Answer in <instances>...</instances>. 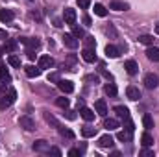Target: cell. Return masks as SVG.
<instances>
[{"mask_svg":"<svg viewBox=\"0 0 159 157\" xmlns=\"http://www.w3.org/2000/svg\"><path fill=\"white\" fill-rule=\"evenodd\" d=\"M15 98H17V92H15V89H7V94L4 92L2 96H0V111H4V109H7L13 102H15Z\"/></svg>","mask_w":159,"mask_h":157,"instance_id":"6da1fadb","label":"cell"},{"mask_svg":"<svg viewBox=\"0 0 159 157\" xmlns=\"http://www.w3.org/2000/svg\"><path fill=\"white\" fill-rule=\"evenodd\" d=\"M19 124H20V128L26 129V131H34V129H35V120L32 117H28V115H24V117L19 118Z\"/></svg>","mask_w":159,"mask_h":157,"instance_id":"7a4b0ae2","label":"cell"},{"mask_svg":"<svg viewBox=\"0 0 159 157\" xmlns=\"http://www.w3.org/2000/svg\"><path fill=\"white\" fill-rule=\"evenodd\" d=\"M144 85H146V89H156L159 85V76L154 74V72L146 74V76H144Z\"/></svg>","mask_w":159,"mask_h":157,"instance_id":"3957f363","label":"cell"},{"mask_svg":"<svg viewBox=\"0 0 159 157\" xmlns=\"http://www.w3.org/2000/svg\"><path fill=\"white\" fill-rule=\"evenodd\" d=\"M63 43H65V46H67V48H70V50L78 48V44H80V41L76 39L72 34H65V35H63Z\"/></svg>","mask_w":159,"mask_h":157,"instance_id":"277c9868","label":"cell"},{"mask_svg":"<svg viewBox=\"0 0 159 157\" xmlns=\"http://www.w3.org/2000/svg\"><path fill=\"white\" fill-rule=\"evenodd\" d=\"M34 150H35V152H39V154H48L50 144H48L46 141L39 139V141H35V142H34Z\"/></svg>","mask_w":159,"mask_h":157,"instance_id":"5b68a950","label":"cell"},{"mask_svg":"<svg viewBox=\"0 0 159 157\" xmlns=\"http://www.w3.org/2000/svg\"><path fill=\"white\" fill-rule=\"evenodd\" d=\"M63 19H65V22H67V24H70V26H72V24L76 22V11H74L72 7H67V9L63 11Z\"/></svg>","mask_w":159,"mask_h":157,"instance_id":"8992f818","label":"cell"},{"mask_svg":"<svg viewBox=\"0 0 159 157\" xmlns=\"http://www.w3.org/2000/svg\"><path fill=\"white\" fill-rule=\"evenodd\" d=\"M81 57H83V61H87V63H94V61H96L94 48H83V52H81Z\"/></svg>","mask_w":159,"mask_h":157,"instance_id":"52a82bcc","label":"cell"},{"mask_svg":"<svg viewBox=\"0 0 159 157\" xmlns=\"http://www.w3.org/2000/svg\"><path fill=\"white\" fill-rule=\"evenodd\" d=\"M124 69H126V72H128L129 76H135V74L139 72V65H137L133 59H128V61L124 63Z\"/></svg>","mask_w":159,"mask_h":157,"instance_id":"ba28073f","label":"cell"},{"mask_svg":"<svg viewBox=\"0 0 159 157\" xmlns=\"http://www.w3.org/2000/svg\"><path fill=\"white\" fill-rule=\"evenodd\" d=\"M57 87H59L63 92H67V94L74 91V83H72L70 79H59V81H57Z\"/></svg>","mask_w":159,"mask_h":157,"instance_id":"9c48e42d","label":"cell"},{"mask_svg":"<svg viewBox=\"0 0 159 157\" xmlns=\"http://www.w3.org/2000/svg\"><path fill=\"white\" fill-rule=\"evenodd\" d=\"M126 96L131 100V102H137L139 98H141V91L137 89V87H133V85H129L128 89H126Z\"/></svg>","mask_w":159,"mask_h":157,"instance_id":"30bf717a","label":"cell"},{"mask_svg":"<svg viewBox=\"0 0 159 157\" xmlns=\"http://www.w3.org/2000/svg\"><path fill=\"white\" fill-rule=\"evenodd\" d=\"M109 9L126 11V9H129V4H128V2H122V0H113V2H109Z\"/></svg>","mask_w":159,"mask_h":157,"instance_id":"8fae6325","label":"cell"},{"mask_svg":"<svg viewBox=\"0 0 159 157\" xmlns=\"http://www.w3.org/2000/svg\"><path fill=\"white\" fill-rule=\"evenodd\" d=\"M20 43H22V44H26V48H28V50H37V48H39V44H41V41L37 39V37H35V39L22 37V39H20Z\"/></svg>","mask_w":159,"mask_h":157,"instance_id":"7c38bea8","label":"cell"},{"mask_svg":"<svg viewBox=\"0 0 159 157\" xmlns=\"http://www.w3.org/2000/svg\"><path fill=\"white\" fill-rule=\"evenodd\" d=\"M146 57L150 59V61H154V63H157L159 61V48H156V46H148L146 48Z\"/></svg>","mask_w":159,"mask_h":157,"instance_id":"4fadbf2b","label":"cell"},{"mask_svg":"<svg viewBox=\"0 0 159 157\" xmlns=\"http://www.w3.org/2000/svg\"><path fill=\"white\" fill-rule=\"evenodd\" d=\"M98 144H100L102 148H113L115 141H113V137H111V135H102V137L98 139Z\"/></svg>","mask_w":159,"mask_h":157,"instance_id":"5bb4252c","label":"cell"},{"mask_svg":"<svg viewBox=\"0 0 159 157\" xmlns=\"http://www.w3.org/2000/svg\"><path fill=\"white\" fill-rule=\"evenodd\" d=\"M94 109H96V113H98L100 117H106V115H107V104H106L104 100H96Z\"/></svg>","mask_w":159,"mask_h":157,"instance_id":"9a60e30c","label":"cell"},{"mask_svg":"<svg viewBox=\"0 0 159 157\" xmlns=\"http://www.w3.org/2000/svg\"><path fill=\"white\" fill-rule=\"evenodd\" d=\"M54 67V59L50 56H41L39 57V69H52Z\"/></svg>","mask_w":159,"mask_h":157,"instance_id":"2e32d148","label":"cell"},{"mask_svg":"<svg viewBox=\"0 0 159 157\" xmlns=\"http://www.w3.org/2000/svg\"><path fill=\"white\" fill-rule=\"evenodd\" d=\"M113 111L117 113V117H119V118H124V120H128V118H129V111H128V107H124V105H115V107H113Z\"/></svg>","mask_w":159,"mask_h":157,"instance_id":"e0dca14e","label":"cell"},{"mask_svg":"<svg viewBox=\"0 0 159 157\" xmlns=\"http://www.w3.org/2000/svg\"><path fill=\"white\" fill-rule=\"evenodd\" d=\"M13 17H15V13L11 9H0V20L2 22H11Z\"/></svg>","mask_w":159,"mask_h":157,"instance_id":"ac0fdd59","label":"cell"},{"mask_svg":"<svg viewBox=\"0 0 159 157\" xmlns=\"http://www.w3.org/2000/svg\"><path fill=\"white\" fill-rule=\"evenodd\" d=\"M24 72H26V76H28V78H37V76H41V69H39V67L35 69L34 65H28V67L24 69Z\"/></svg>","mask_w":159,"mask_h":157,"instance_id":"d6986e66","label":"cell"},{"mask_svg":"<svg viewBox=\"0 0 159 157\" xmlns=\"http://www.w3.org/2000/svg\"><path fill=\"white\" fill-rule=\"evenodd\" d=\"M80 115H81V118H83V120H87V122L94 120V111H93V109H89V107H81Z\"/></svg>","mask_w":159,"mask_h":157,"instance_id":"ffe728a7","label":"cell"},{"mask_svg":"<svg viewBox=\"0 0 159 157\" xmlns=\"http://www.w3.org/2000/svg\"><path fill=\"white\" fill-rule=\"evenodd\" d=\"M106 56L115 59V57H119L120 56V50L117 48V46H113V44H107V46H106Z\"/></svg>","mask_w":159,"mask_h":157,"instance_id":"44dd1931","label":"cell"},{"mask_svg":"<svg viewBox=\"0 0 159 157\" xmlns=\"http://www.w3.org/2000/svg\"><path fill=\"white\" fill-rule=\"evenodd\" d=\"M131 133H133V131H129V129L119 131V133H117V139H119L120 142H131Z\"/></svg>","mask_w":159,"mask_h":157,"instance_id":"7402d4cb","label":"cell"},{"mask_svg":"<svg viewBox=\"0 0 159 157\" xmlns=\"http://www.w3.org/2000/svg\"><path fill=\"white\" fill-rule=\"evenodd\" d=\"M104 128L109 129V131H111V129H117V128H119V120H117V118H106V120H104Z\"/></svg>","mask_w":159,"mask_h":157,"instance_id":"603a6c76","label":"cell"},{"mask_svg":"<svg viewBox=\"0 0 159 157\" xmlns=\"http://www.w3.org/2000/svg\"><path fill=\"white\" fill-rule=\"evenodd\" d=\"M104 91H106V94H107V96H117V92H119L115 83H107V85L104 87Z\"/></svg>","mask_w":159,"mask_h":157,"instance_id":"cb8c5ba5","label":"cell"},{"mask_svg":"<svg viewBox=\"0 0 159 157\" xmlns=\"http://www.w3.org/2000/svg\"><path fill=\"white\" fill-rule=\"evenodd\" d=\"M81 135L83 137H94L96 135V128H91V126H85V128H81Z\"/></svg>","mask_w":159,"mask_h":157,"instance_id":"d4e9b609","label":"cell"},{"mask_svg":"<svg viewBox=\"0 0 159 157\" xmlns=\"http://www.w3.org/2000/svg\"><path fill=\"white\" fill-rule=\"evenodd\" d=\"M141 142H143V146H152L154 144V137L146 131V133H143V137H141Z\"/></svg>","mask_w":159,"mask_h":157,"instance_id":"484cf974","label":"cell"},{"mask_svg":"<svg viewBox=\"0 0 159 157\" xmlns=\"http://www.w3.org/2000/svg\"><path fill=\"white\" fill-rule=\"evenodd\" d=\"M94 15H98V17H106V15H107L106 6H102V4H94Z\"/></svg>","mask_w":159,"mask_h":157,"instance_id":"4316f807","label":"cell"},{"mask_svg":"<svg viewBox=\"0 0 159 157\" xmlns=\"http://www.w3.org/2000/svg\"><path fill=\"white\" fill-rule=\"evenodd\" d=\"M7 63L11 65V67H20V57L19 56H15V54H9V57H7Z\"/></svg>","mask_w":159,"mask_h":157,"instance_id":"83f0119b","label":"cell"},{"mask_svg":"<svg viewBox=\"0 0 159 157\" xmlns=\"http://www.w3.org/2000/svg\"><path fill=\"white\" fill-rule=\"evenodd\" d=\"M44 120H46V122H48L50 126H54L56 129H57V128L61 126V124H59V122L56 120V117H54V115H50V113H44Z\"/></svg>","mask_w":159,"mask_h":157,"instance_id":"f1b7e54d","label":"cell"},{"mask_svg":"<svg viewBox=\"0 0 159 157\" xmlns=\"http://www.w3.org/2000/svg\"><path fill=\"white\" fill-rule=\"evenodd\" d=\"M72 35L76 37V39H81V37H85V32H83V28H80L76 24H72Z\"/></svg>","mask_w":159,"mask_h":157,"instance_id":"f546056e","label":"cell"},{"mask_svg":"<svg viewBox=\"0 0 159 157\" xmlns=\"http://www.w3.org/2000/svg\"><path fill=\"white\" fill-rule=\"evenodd\" d=\"M143 124H144L146 129H152V128H154V118L150 117V115H144V117H143Z\"/></svg>","mask_w":159,"mask_h":157,"instance_id":"4dcf8cb0","label":"cell"},{"mask_svg":"<svg viewBox=\"0 0 159 157\" xmlns=\"http://www.w3.org/2000/svg\"><path fill=\"white\" fill-rule=\"evenodd\" d=\"M57 131L63 135V137H67V139H74V133L70 131V129H67V128H63V126H59L57 128Z\"/></svg>","mask_w":159,"mask_h":157,"instance_id":"1f68e13d","label":"cell"},{"mask_svg":"<svg viewBox=\"0 0 159 157\" xmlns=\"http://www.w3.org/2000/svg\"><path fill=\"white\" fill-rule=\"evenodd\" d=\"M0 79H6V81H9V72H7V69H6V65L4 63H0Z\"/></svg>","mask_w":159,"mask_h":157,"instance_id":"d6a6232c","label":"cell"},{"mask_svg":"<svg viewBox=\"0 0 159 157\" xmlns=\"http://www.w3.org/2000/svg\"><path fill=\"white\" fill-rule=\"evenodd\" d=\"M139 43L150 46V44H154V37H152V35H141V37H139Z\"/></svg>","mask_w":159,"mask_h":157,"instance_id":"836d02e7","label":"cell"},{"mask_svg":"<svg viewBox=\"0 0 159 157\" xmlns=\"http://www.w3.org/2000/svg\"><path fill=\"white\" fill-rule=\"evenodd\" d=\"M15 48H17V43L15 41H7L6 46H4V52H15Z\"/></svg>","mask_w":159,"mask_h":157,"instance_id":"e575fe53","label":"cell"},{"mask_svg":"<svg viewBox=\"0 0 159 157\" xmlns=\"http://www.w3.org/2000/svg\"><path fill=\"white\" fill-rule=\"evenodd\" d=\"M56 104H57L61 109H67V107H69V98H57Z\"/></svg>","mask_w":159,"mask_h":157,"instance_id":"d590c367","label":"cell"},{"mask_svg":"<svg viewBox=\"0 0 159 157\" xmlns=\"http://www.w3.org/2000/svg\"><path fill=\"white\" fill-rule=\"evenodd\" d=\"M94 46H96V43H94V37L87 35V37H85V48H94Z\"/></svg>","mask_w":159,"mask_h":157,"instance_id":"8d00e7d4","label":"cell"},{"mask_svg":"<svg viewBox=\"0 0 159 157\" xmlns=\"http://www.w3.org/2000/svg\"><path fill=\"white\" fill-rule=\"evenodd\" d=\"M141 155L143 157H154L156 154H154V150H148V146H144V148L141 150Z\"/></svg>","mask_w":159,"mask_h":157,"instance_id":"74e56055","label":"cell"},{"mask_svg":"<svg viewBox=\"0 0 159 157\" xmlns=\"http://www.w3.org/2000/svg\"><path fill=\"white\" fill-rule=\"evenodd\" d=\"M76 4H78L81 9H87V7H89V4H91V0H76Z\"/></svg>","mask_w":159,"mask_h":157,"instance_id":"f35d334b","label":"cell"},{"mask_svg":"<svg viewBox=\"0 0 159 157\" xmlns=\"http://www.w3.org/2000/svg\"><path fill=\"white\" fill-rule=\"evenodd\" d=\"M9 87H7V83H6V79H0V94H4L6 91H7Z\"/></svg>","mask_w":159,"mask_h":157,"instance_id":"ab89813d","label":"cell"},{"mask_svg":"<svg viewBox=\"0 0 159 157\" xmlns=\"http://www.w3.org/2000/svg\"><path fill=\"white\" fill-rule=\"evenodd\" d=\"M50 154H52V155H61V150H59V148H54V146H50V150H48V155H50Z\"/></svg>","mask_w":159,"mask_h":157,"instance_id":"60d3db41","label":"cell"},{"mask_svg":"<svg viewBox=\"0 0 159 157\" xmlns=\"http://www.w3.org/2000/svg\"><path fill=\"white\" fill-rule=\"evenodd\" d=\"M69 155H70V157H78V155H81V150H78V148H72V150L69 152Z\"/></svg>","mask_w":159,"mask_h":157,"instance_id":"b9f144b4","label":"cell"},{"mask_svg":"<svg viewBox=\"0 0 159 157\" xmlns=\"http://www.w3.org/2000/svg\"><path fill=\"white\" fill-rule=\"evenodd\" d=\"M48 81H59V74H56V72L48 74Z\"/></svg>","mask_w":159,"mask_h":157,"instance_id":"7bdbcfd3","label":"cell"},{"mask_svg":"<svg viewBox=\"0 0 159 157\" xmlns=\"http://www.w3.org/2000/svg\"><path fill=\"white\" fill-rule=\"evenodd\" d=\"M30 17H32V19H35V20H41V19H43L39 11H32V13H30Z\"/></svg>","mask_w":159,"mask_h":157,"instance_id":"ee69618b","label":"cell"},{"mask_svg":"<svg viewBox=\"0 0 159 157\" xmlns=\"http://www.w3.org/2000/svg\"><path fill=\"white\" fill-rule=\"evenodd\" d=\"M85 79H87V81H94V85L98 83V76H96V74H94V76H93V74H89Z\"/></svg>","mask_w":159,"mask_h":157,"instance_id":"f6af8a7d","label":"cell"},{"mask_svg":"<svg viewBox=\"0 0 159 157\" xmlns=\"http://www.w3.org/2000/svg\"><path fill=\"white\" fill-rule=\"evenodd\" d=\"M67 118H69V120H74V118H76L74 111H70V109H69V111H67Z\"/></svg>","mask_w":159,"mask_h":157,"instance_id":"bcb514c9","label":"cell"},{"mask_svg":"<svg viewBox=\"0 0 159 157\" xmlns=\"http://www.w3.org/2000/svg\"><path fill=\"white\" fill-rule=\"evenodd\" d=\"M83 22H85V26H91V17H83Z\"/></svg>","mask_w":159,"mask_h":157,"instance_id":"7dc6e473","label":"cell"},{"mask_svg":"<svg viewBox=\"0 0 159 157\" xmlns=\"http://www.w3.org/2000/svg\"><path fill=\"white\" fill-rule=\"evenodd\" d=\"M0 39H7V34L4 30H0Z\"/></svg>","mask_w":159,"mask_h":157,"instance_id":"c3c4849f","label":"cell"},{"mask_svg":"<svg viewBox=\"0 0 159 157\" xmlns=\"http://www.w3.org/2000/svg\"><path fill=\"white\" fill-rule=\"evenodd\" d=\"M156 32H157V34H159V22H157V24H156Z\"/></svg>","mask_w":159,"mask_h":157,"instance_id":"681fc988","label":"cell"},{"mask_svg":"<svg viewBox=\"0 0 159 157\" xmlns=\"http://www.w3.org/2000/svg\"><path fill=\"white\" fill-rule=\"evenodd\" d=\"M2 52H4V48H0V56H2Z\"/></svg>","mask_w":159,"mask_h":157,"instance_id":"f907efd6","label":"cell"},{"mask_svg":"<svg viewBox=\"0 0 159 157\" xmlns=\"http://www.w3.org/2000/svg\"><path fill=\"white\" fill-rule=\"evenodd\" d=\"M30 2H32V0H30Z\"/></svg>","mask_w":159,"mask_h":157,"instance_id":"816d5d0a","label":"cell"}]
</instances>
